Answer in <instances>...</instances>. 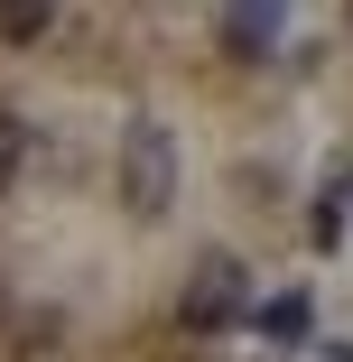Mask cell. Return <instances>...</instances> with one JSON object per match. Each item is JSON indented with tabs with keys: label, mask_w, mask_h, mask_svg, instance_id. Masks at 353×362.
<instances>
[{
	"label": "cell",
	"mask_w": 353,
	"mask_h": 362,
	"mask_svg": "<svg viewBox=\"0 0 353 362\" xmlns=\"http://www.w3.org/2000/svg\"><path fill=\"white\" fill-rule=\"evenodd\" d=\"M56 28V0H0V47H37Z\"/></svg>",
	"instance_id": "cell-4"
},
{
	"label": "cell",
	"mask_w": 353,
	"mask_h": 362,
	"mask_svg": "<svg viewBox=\"0 0 353 362\" xmlns=\"http://www.w3.org/2000/svg\"><path fill=\"white\" fill-rule=\"evenodd\" d=\"M344 28H353V0H344Z\"/></svg>",
	"instance_id": "cell-9"
},
{
	"label": "cell",
	"mask_w": 353,
	"mask_h": 362,
	"mask_svg": "<svg viewBox=\"0 0 353 362\" xmlns=\"http://www.w3.org/2000/svg\"><path fill=\"white\" fill-rule=\"evenodd\" d=\"M121 204L139 223H158L177 204V139H168V121H130L121 130Z\"/></svg>",
	"instance_id": "cell-1"
},
{
	"label": "cell",
	"mask_w": 353,
	"mask_h": 362,
	"mask_svg": "<svg viewBox=\"0 0 353 362\" xmlns=\"http://www.w3.org/2000/svg\"><path fill=\"white\" fill-rule=\"evenodd\" d=\"M242 307H251L242 260H233V251H195V269H186V298H177V325H186V334H224Z\"/></svg>",
	"instance_id": "cell-2"
},
{
	"label": "cell",
	"mask_w": 353,
	"mask_h": 362,
	"mask_svg": "<svg viewBox=\"0 0 353 362\" xmlns=\"http://www.w3.org/2000/svg\"><path fill=\"white\" fill-rule=\"evenodd\" d=\"M260 334L270 344H307V298H270L260 307Z\"/></svg>",
	"instance_id": "cell-6"
},
{
	"label": "cell",
	"mask_w": 353,
	"mask_h": 362,
	"mask_svg": "<svg viewBox=\"0 0 353 362\" xmlns=\"http://www.w3.org/2000/svg\"><path fill=\"white\" fill-rule=\"evenodd\" d=\"M335 362H353V344H335Z\"/></svg>",
	"instance_id": "cell-8"
},
{
	"label": "cell",
	"mask_w": 353,
	"mask_h": 362,
	"mask_svg": "<svg viewBox=\"0 0 353 362\" xmlns=\"http://www.w3.org/2000/svg\"><path fill=\"white\" fill-rule=\"evenodd\" d=\"M19 168H28V121H19V112H0V195L19 186Z\"/></svg>",
	"instance_id": "cell-7"
},
{
	"label": "cell",
	"mask_w": 353,
	"mask_h": 362,
	"mask_svg": "<svg viewBox=\"0 0 353 362\" xmlns=\"http://www.w3.org/2000/svg\"><path fill=\"white\" fill-rule=\"evenodd\" d=\"M279 28V0H233V56H260Z\"/></svg>",
	"instance_id": "cell-5"
},
{
	"label": "cell",
	"mask_w": 353,
	"mask_h": 362,
	"mask_svg": "<svg viewBox=\"0 0 353 362\" xmlns=\"http://www.w3.org/2000/svg\"><path fill=\"white\" fill-rule=\"evenodd\" d=\"M344 204H353V168H325L316 214H307V242H316V251H335V242H344Z\"/></svg>",
	"instance_id": "cell-3"
}]
</instances>
